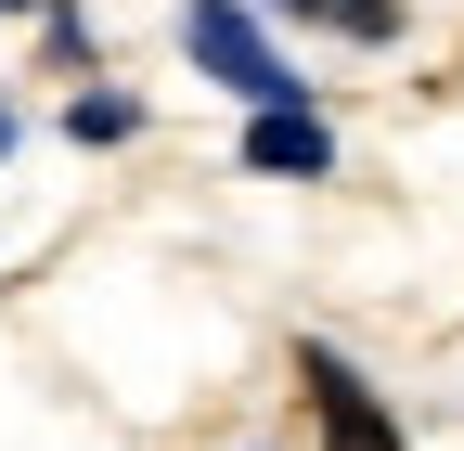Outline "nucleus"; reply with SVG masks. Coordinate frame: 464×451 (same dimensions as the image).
<instances>
[{
    "mask_svg": "<svg viewBox=\"0 0 464 451\" xmlns=\"http://www.w3.org/2000/svg\"><path fill=\"white\" fill-rule=\"evenodd\" d=\"M271 14H323L348 39H400V0H271Z\"/></svg>",
    "mask_w": 464,
    "mask_h": 451,
    "instance_id": "5",
    "label": "nucleus"
},
{
    "mask_svg": "<svg viewBox=\"0 0 464 451\" xmlns=\"http://www.w3.org/2000/svg\"><path fill=\"white\" fill-rule=\"evenodd\" d=\"M130 130H142L130 91H78V103H65V142H130Z\"/></svg>",
    "mask_w": 464,
    "mask_h": 451,
    "instance_id": "4",
    "label": "nucleus"
},
{
    "mask_svg": "<svg viewBox=\"0 0 464 451\" xmlns=\"http://www.w3.org/2000/svg\"><path fill=\"white\" fill-rule=\"evenodd\" d=\"M0 14H26V0H0Z\"/></svg>",
    "mask_w": 464,
    "mask_h": 451,
    "instance_id": "7",
    "label": "nucleus"
},
{
    "mask_svg": "<svg viewBox=\"0 0 464 451\" xmlns=\"http://www.w3.org/2000/svg\"><path fill=\"white\" fill-rule=\"evenodd\" d=\"M181 52H194L219 91H246V103H310V91H297V65L271 52V26L246 14V0H181Z\"/></svg>",
    "mask_w": 464,
    "mask_h": 451,
    "instance_id": "1",
    "label": "nucleus"
},
{
    "mask_svg": "<svg viewBox=\"0 0 464 451\" xmlns=\"http://www.w3.org/2000/svg\"><path fill=\"white\" fill-rule=\"evenodd\" d=\"M0 155H14V103H0Z\"/></svg>",
    "mask_w": 464,
    "mask_h": 451,
    "instance_id": "6",
    "label": "nucleus"
},
{
    "mask_svg": "<svg viewBox=\"0 0 464 451\" xmlns=\"http://www.w3.org/2000/svg\"><path fill=\"white\" fill-rule=\"evenodd\" d=\"M297 374H310V426H323V451H413V438H400V413L374 400V374L348 361V349H323V335H310Z\"/></svg>",
    "mask_w": 464,
    "mask_h": 451,
    "instance_id": "2",
    "label": "nucleus"
},
{
    "mask_svg": "<svg viewBox=\"0 0 464 451\" xmlns=\"http://www.w3.org/2000/svg\"><path fill=\"white\" fill-rule=\"evenodd\" d=\"M246 168H258V181H323L335 130L310 117V103H258V117H246Z\"/></svg>",
    "mask_w": 464,
    "mask_h": 451,
    "instance_id": "3",
    "label": "nucleus"
}]
</instances>
